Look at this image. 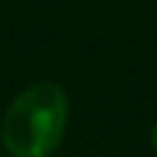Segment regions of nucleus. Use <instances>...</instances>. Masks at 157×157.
Wrapping results in <instances>:
<instances>
[{
    "mask_svg": "<svg viewBox=\"0 0 157 157\" xmlns=\"http://www.w3.org/2000/svg\"><path fill=\"white\" fill-rule=\"evenodd\" d=\"M69 97L58 83H33L6 110L0 138L14 157H50L66 130Z\"/></svg>",
    "mask_w": 157,
    "mask_h": 157,
    "instance_id": "obj_1",
    "label": "nucleus"
},
{
    "mask_svg": "<svg viewBox=\"0 0 157 157\" xmlns=\"http://www.w3.org/2000/svg\"><path fill=\"white\" fill-rule=\"evenodd\" d=\"M152 146H155V149H157V124H155V127H152Z\"/></svg>",
    "mask_w": 157,
    "mask_h": 157,
    "instance_id": "obj_2",
    "label": "nucleus"
}]
</instances>
